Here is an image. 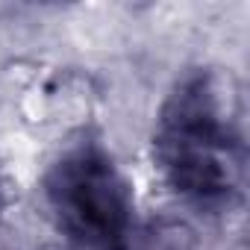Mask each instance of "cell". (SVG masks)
<instances>
[{"mask_svg":"<svg viewBox=\"0 0 250 250\" xmlns=\"http://www.w3.org/2000/svg\"><path fill=\"white\" fill-rule=\"evenodd\" d=\"M6 191H9V183H6V168H3V156H0V209L6 206Z\"/></svg>","mask_w":250,"mask_h":250,"instance_id":"obj_3","label":"cell"},{"mask_svg":"<svg viewBox=\"0 0 250 250\" xmlns=\"http://www.w3.org/2000/svg\"><path fill=\"white\" fill-rule=\"evenodd\" d=\"M42 200L74 250L133 247L136 191L100 136L80 133L59 147L44 168Z\"/></svg>","mask_w":250,"mask_h":250,"instance_id":"obj_2","label":"cell"},{"mask_svg":"<svg viewBox=\"0 0 250 250\" xmlns=\"http://www.w3.org/2000/svg\"><path fill=\"white\" fill-rule=\"evenodd\" d=\"M153 165L165 188L200 215L232 212L244 191V127L229 77L209 65L183 71L153 124Z\"/></svg>","mask_w":250,"mask_h":250,"instance_id":"obj_1","label":"cell"}]
</instances>
